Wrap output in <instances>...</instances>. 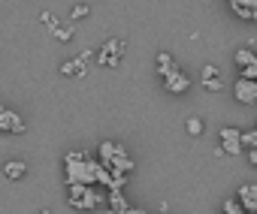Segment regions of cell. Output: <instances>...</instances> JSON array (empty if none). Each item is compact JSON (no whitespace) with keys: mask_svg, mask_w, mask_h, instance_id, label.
<instances>
[{"mask_svg":"<svg viewBox=\"0 0 257 214\" xmlns=\"http://www.w3.org/2000/svg\"><path fill=\"white\" fill-rule=\"evenodd\" d=\"M248 160H251V163L257 166V151H248Z\"/></svg>","mask_w":257,"mask_h":214,"instance_id":"22","label":"cell"},{"mask_svg":"<svg viewBox=\"0 0 257 214\" xmlns=\"http://www.w3.org/2000/svg\"><path fill=\"white\" fill-rule=\"evenodd\" d=\"M185 127H188V136H200V133H203V121H200V118H188Z\"/></svg>","mask_w":257,"mask_h":214,"instance_id":"14","label":"cell"},{"mask_svg":"<svg viewBox=\"0 0 257 214\" xmlns=\"http://www.w3.org/2000/svg\"><path fill=\"white\" fill-rule=\"evenodd\" d=\"M212 78H218V66L206 64V66H203V82H212Z\"/></svg>","mask_w":257,"mask_h":214,"instance_id":"18","label":"cell"},{"mask_svg":"<svg viewBox=\"0 0 257 214\" xmlns=\"http://www.w3.org/2000/svg\"><path fill=\"white\" fill-rule=\"evenodd\" d=\"M236 199H239V205L245 211H257V184H242Z\"/></svg>","mask_w":257,"mask_h":214,"instance_id":"6","label":"cell"},{"mask_svg":"<svg viewBox=\"0 0 257 214\" xmlns=\"http://www.w3.org/2000/svg\"><path fill=\"white\" fill-rule=\"evenodd\" d=\"M233 96H236L242 106H254V102H257V82L239 78V82L233 84Z\"/></svg>","mask_w":257,"mask_h":214,"instance_id":"3","label":"cell"},{"mask_svg":"<svg viewBox=\"0 0 257 214\" xmlns=\"http://www.w3.org/2000/svg\"><path fill=\"white\" fill-rule=\"evenodd\" d=\"M230 10L239 16V18H248V22H257V0H233Z\"/></svg>","mask_w":257,"mask_h":214,"instance_id":"5","label":"cell"},{"mask_svg":"<svg viewBox=\"0 0 257 214\" xmlns=\"http://www.w3.org/2000/svg\"><path fill=\"white\" fill-rule=\"evenodd\" d=\"M242 142H245V151H257V130L242 133Z\"/></svg>","mask_w":257,"mask_h":214,"instance_id":"15","label":"cell"},{"mask_svg":"<svg viewBox=\"0 0 257 214\" xmlns=\"http://www.w3.org/2000/svg\"><path fill=\"white\" fill-rule=\"evenodd\" d=\"M61 76H67V78H85L88 76V64L79 60V58H73V60L61 64Z\"/></svg>","mask_w":257,"mask_h":214,"instance_id":"7","label":"cell"},{"mask_svg":"<svg viewBox=\"0 0 257 214\" xmlns=\"http://www.w3.org/2000/svg\"><path fill=\"white\" fill-rule=\"evenodd\" d=\"M236 64H239L242 70H248V66H257V54H254L251 48H239V52H236Z\"/></svg>","mask_w":257,"mask_h":214,"instance_id":"11","label":"cell"},{"mask_svg":"<svg viewBox=\"0 0 257 214\" xmlns=\"http://www.w3.org/2000/svg\"><path fill=\"white\" fill-rule=\"evenodd\" d=\"M0 130H4V133H25V124H22V118L13 112V109H4V112H0Z\"/></svg>","mask_w":257,"mask_h":214,"instance_id":"4","label":"cell"},{"mask_svg":"<svg viewBox=\"0 0 257 214\" xmlns=\"http://www.w3.org/2000/svg\"><path fill=\"white\" fill-rule=\"evenodd\" d=\"M221 151L224 154H242L245 151V142H242V130H236V127H224L221 130Z\"/></svg>","mask_w":257,"mask_h":214,"instance_id":"2","label":"cell"},{"mask_svg":"<svg viewBox=\"0 0 257 214\" xmlns=\"http://www.w3.org/2000/svg\"><path fill=\"white\" fill-rule=\"evenodd\" d=\"M97 60H100L103 66H118V64H121V58H115V54H106V52H100V54H97Z\"/></svg>","mask_w":257,"mask_h":214,"instance_id":"16","label":"cell"},{"mask_svg":"<svg viewBox=\"0 0 257 214\" xmlns=\"http://www.w3.org/2000/svg\"><path fill=\"white\" fill-rule=\"evenodd\" d=\"M88 12H91V6H88V4H76V6H73V18H76V22H79V18H85Z\"/></svg>","mask_w":257,"mask_h":214,"instance_id":"17","label":"cell"},{"mask_svg":"<svg viewBox=\"0 0 257 214\" xmlns=\"http://www.w3.org/2000/svg\"><path fill=\"white\" fill-rule=\"evenodd\" d=\"M124 48H127V42H124V40H109V42L103 46V52H106V54H115V58H121V54H124Z\"/></svg>","mask_w":257,"mask_h":214,"instance_id":"12","label":"cell"},{"mask_svg":"<svg viewBox=\"0 0 257 214\" xmlns=\"http://www.w3.org/2000/svg\"><path fill=\"white\" fill-rule=\"evenodd\" d=\"M52 34H55V40H58V42H70V40L76 36V30H73V28H64V24L52 28Z\"/></svg>","mask_w":257,"mask_h":214,"instance_id":"13","label":"cell"},{"mask_svg":"<svg viewBox=\"0 0 257 214\" xmlns=\"http://www.w3.org/2000/svg\"><path fill=\"white\" fill-rule=\"evenodd\" d=\"M127 214H146V211H140V208H131V211H127Z\"/></svg>","mask_w":257,"mask_h":214,"instance_id":"23","label":"cell"},{"mask_svg":"<svg viewBox=\"0 0 257 214\" xmlns=\"http://www.w3.org/2000/svg\"><path fill=\"white\" fill-rule=\"evenodd\" d=\"M40 22H43V24H49V28H58V18H55V12H43V16H40Z\"/></svg>","mask_w":257,"mask_h":214,"instance_id":"20","label":"cell"},{"mask_svg":"<svg viewBox=\"0 0 257 214\" xmlns=\"http://www.w3.org/2000/svg\"><path fill=\"white\" fill-rule=\"evenodd\" d=\"M25 172H28V166H25L22 160H13V163H7V166H4L7 181H19V178H25Z\"/></svg>","mask_w":257,"mask_h":214,"instance_id":"10","label":"cell"},{"mask_svg":"<svg viewBox=\"0 0 257 214\" xmlns=\"http://www.w3.org/2000/svg\"><path fill=\"white\" fill-rule=\"evenodd\" d=\"M242 78H248V82H257V66H248V70H242Z\"/></svg>","mask_w":257,"mask_h":214,"instance_id":"21","label":"cell"},{"mask_svg":"<svg viewBox=\"0 0 257 214\" xmlns=\"http://www.w3.org/2000/svg\"><path fill=\"white\" fill-rule=\"evenodd\" d=\"M158 72H161L164 78H170L173 72H179V70H176V60H173V54H167V52H161V54H158Z\"/></svg>","mask_w":257,"mask_h":214,"instance_id":"9","label":"cell"},{"mask_svg":"<svg viewBox=\"0 0 257 214\" xmlns=\"http://www.w3.org/2000/svg\"><path fill=\"white\" fill-rule=\"evenodd\" d=\"M203 88L212 90V94H218V90H224V82L221 78H212V82H203Z\"/></svg>","mask_w":257,"mask_h":214,"instance_id":"19","label":"cell"},{"mask_svg":"<svg viewBox=\"0 0 257 214\" xmlns=\"http://www.w3.org/2000/svg\"><path fill=\"white\" fill-rule=\"evenodd\" d=\"M188 84H191V82H188V76H185V72H173V76L164 82V88H167L170 94H185V90H188Z\"/></svg>","mask_w":257,"mask_h":214,"instance_id":"8","label":"cell"},{"mask_svg":"<svg viewBox=\"0 0 257 214\" xmlns=\"http://www.w3.org/2000/svg\"><path fill=\"white\" fill-rule=\"evenodd\" d=\"M70 205L79 208V211H94V205H97V193L88 190L85 184H70Z\"/></svg>","mask_w":257,"mask_h":214,"instance_id":"1","label":"cell"}]
</instances>
